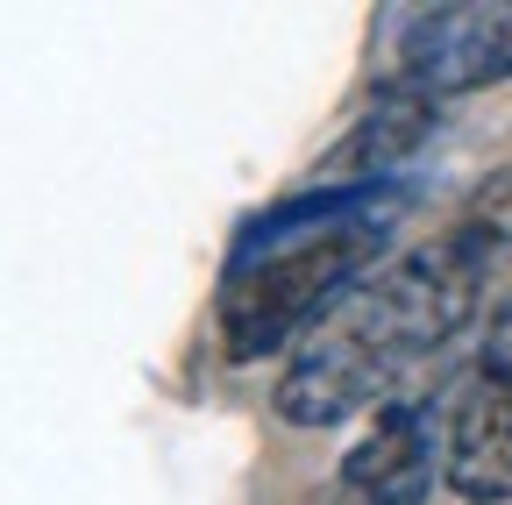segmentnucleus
Listing matches in <instances>:
<instances>
[{"instance_id": "7ed1b4c3", "label": "nucleus", "mask_w": 512, "mask_h": 505, "mask_svg": "<svg viewBox=\"0 0 512 505\" xmlns=\"http://www.w3.org/2000/svg\"><path fill=\"white\" fill-rule=\"evenodd\" d=\"M392 79L427 100H463L512 79V0H434V8H392Z\"/></svg>"}, {"instance_id": "1a4fd4ad", "label": "nucleus", "mask_w": 512, "mask_h": 505, "mask_svg": "<svg viewBox=\"0 0 512 505\" xmlns=\"http://www.w3.org/2000/svg\"><path fill=\"white\" fill-rule=\"evenodd\" d=\"M491 377H512V306H498V321H491V342H484V363Z\"/></svg>"}, {"instance_id": "f257e3e1", "label": "nucleus", "mask_w": 512, "mask_h": 505, "mask_svg": "<svg viewBox=\"0 0 512 505\" xmlns=\"http://www.w3.org/2000/svg\"><path fill=\"white\" fill-rule=\"evenodd\" d=\"M377 242H384V214L363 207L349 221H320V228H299L285 242L242 249L228 285H221V349L235 363L278 356L306 321H320L335 306V292L370 264Z\"/></svg>"}, {"instance_id": "20e7f679", "label": "nucleus", "mask_w": 512, "mask_h": 505, "mask_svg": "<svg viewBox=\"0 0 512 505\" xmlns=\"http://www.w3.org/2000/svg\"><path fill=\"white\" fill-rule=\"evenodd\" d=\"M441 477L463 505H505L512 498V377L477 370L448 406Z\"/></svg>"}, {"instance_id": "6e6552de", "label": "nucleus", "mask_w": 512, "mask_h": 505, "mask_svg": "<svg viewBox=\"0 0 512 505\" xmlns=\"http://www.w3.org/2000/svg\"><path fill=\"white\" fill-rule=\"evenodd\" d=\"M448 242H456L463 264L477 271L484 299L512 306V171H491L463 200V214L448 221Z\"/></svg>"}, {"instance_id": "0eeeda50", "label": "nucleus", "mask_w": 512, "mask_h": 505, "mask_svg": "<svg viewBox=\"0 0 512 505\" xmlns=\"http://www.w3.org/2000/svg\"><path fill=\"white\" fill-rule=\"evenodd\" d=\"M342 484L363 505H420L434 484V441L420 406H377L370 434L342 456Z\"/></svg>"}, {"instance_id": "f03ea898", "label": "nucleus", "mask_w": 512, "mask_h": 505, "mask_svg": "<svg viewBox=\"0 0 512 505\" xmlns=\"http://www.w3.org/2000/svg\"><path fill=\"white\" fill-rule=\"evenodd\" d=\"M477 306H484L477 271L463 264V249L448 235H434V242L406 249V257H392L363 292H349L328 313V328L363 342L384 363H413V356L441 349L448 335H463Z\"/></svg>"}, {"instance_id": "39448f33", "label": "nucleus", "mask_w": 512, "mask_h": 505, "mask_svg": "<svg viewBox=\"0 0 512 505\" xmlns=\"http://www.w3.org/2000/svg\"><path fill=\"white\" fill-rule=\"evenodd\" d=\"M392 370H399V363H384V356H370L363 342L320 328V335L299 349V363L278 377V420H292V427H342L349 413H363V406L384 399Z\"/></svg>"}, {"instance_id": "423d86ee", "label": "nucleus", "mask_w": 512, "mask_h": 505, "mask_svg": "<svg viewBox=\"0 0 512 505\" xmlns=\"http://www.w3.org/2000/svg\"><path fill=\"white\" fill-rule=\"evenodd\" d=\"M434 129H441V100H427V93H413V86H377V100L342 129V143L313 164V178L377 185L384 171H399Z\"/></svg>"}]
</instances>
